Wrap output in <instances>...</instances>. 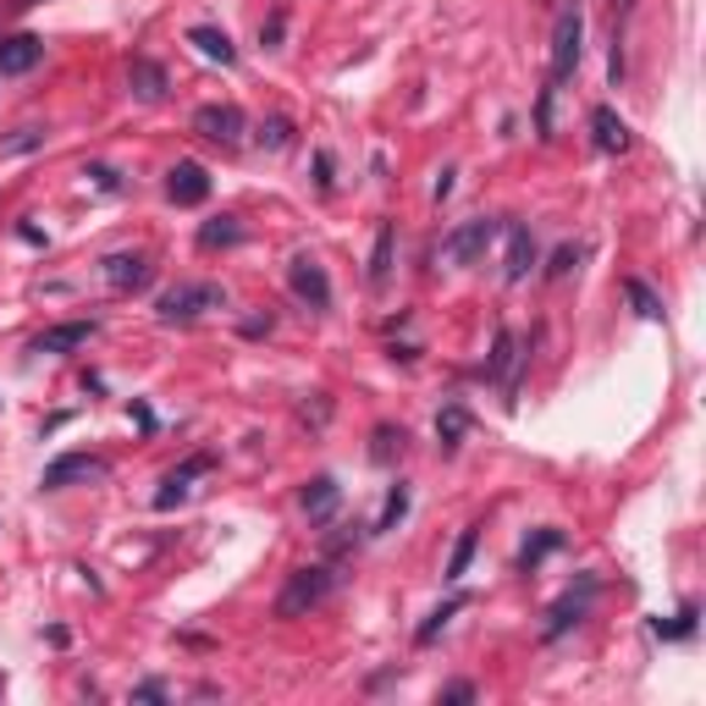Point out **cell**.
<instances>
[{
  "label": "cell",
  "mask_w": 706,
  "mask_h": 706,
  "mask_svg": "<svg viewBox=\"0 0 706 706\" xmlns=\"http://www.w3.org/2000/svg\"><path fill=\"white\" fill-rule=\"evenodd\" d=\"M106 475V459H95V453H62L51 470H45V492H67L73 481H100Z\"/></svg>",
  "instance_id": "30bf717a"
},
{
  "label": "cell",
  "mask_w": 706,
  "mask_h": 706,
  "mask_svg": "<svg viewBox=\"0 0 706 706\" xmlns=\"http://www.w3.org/2000/svg\"><path fill=\"white\" fill-rule=\"evenodd\" d=\"M89 337H95V320H62V326H51V331L34 337V353H73Z\"/></svg>",
  "instance_id": "2e32d148"
},
{
  "label": "cell",
  "mask_w": 706,
  "mask_h": 706,
  "mask_svg": "<svg viewBox=\"0 0 706 706\" xmlns=\"http://www.w3.org/2000/svg\"><path fill=\"white\" fill-rule=\"evenodd\" d=\"M282 29H287V12H271V23L260 29V40H265V45H276V40H282Z\"/></svg>",
  "instance_id": "836d02e7"
},
{
  "label": "cell",
  "mask_w": 706,
  "mask_h": 706,
  "mask_svg": "<svg viewBox=\"0 0 706 706\" xmlns=\"http://www.w3.org/2000/svg\"><path fill=\"white\" fill-rule=\"evenodd\" d=\"M84 177H95V188H106V194H117V188H122V177H117L111 166H89Z\"/></svg>",
  "instance_id": "1f68e13d"
},
{
  "label": "cell",
  "mask_w": 706,
  "mask_h": 706,
  "mask_svg": "<svg viewBox=\"0 0 706 706\" xmlns=\"http://www.w3.org/2000/svg\"><path fill=\"white\" fill-rule=\"evenodd\" d=\"M128 89L139 95V100H166V67L161 62H150V56H133L128 62Z\"/></svg>",
  "instance_id": "e0dca14e"
},
{
  "label": "cell",
  "mask_w": 706,
  "mask_h": 706,
  "mask_svg": "<svg viewBox=\"0 0 706 706\" xmlns=\"http://www.w3.org/2000/svg\"><path fill=\"white\" fill-rule=\"evenodd\" d=\"M232 243H243V221L238 216H216V221L199 227V249H232Z\"/></svg>",
  "instance_id": "ffe728a7"
},
{
  "label": "cell",
  "mask_w": 706,
  "mask_h": 706,
  "mask_svg": "<svg viewBox=\"0 0 706 706\" xmlns=\"http://www.w3.org/2000/svg\"><path fill=\"white\" fill-rule=\"evenodd\" d=\"M210 470H216V453H194V459H183V464H177V470L161 481V492H155V508H161V514H172L177 503H188L194 481H199V475H210Z\"/></svg>",
  "instance_id": "52a82bcc"
},
{
  "label": "cell",
  "mask_w": 706,
  "mask_h": 706,
  "mask_svg": "<svg viewBox=\"0 0 706 706\" xmlns=\"http://www.w3.org/2000/svg\"><path fill=\"white\" fill-rule=\"evenodd\" d=\"M459 607H464V596H453V602H442V607H437V613H431V618L420 624V635H415V640H420V646H431V640H437V635H442V629L453 624V613H459Z\"/></svg>",
  "instance_id": "d4e9b609"
},
{
  "label": "cell",
  "mask_w": 706,
  "mask_h": 706,
  "mask_svg": "<svg viewBox=\"0 0 706 706\" xmlns=\"http://www.w3.org/2000/svg\"><path fill=\"white\" fill-rule=\"evenodd\" d=\"M393 453H404V431L376 426V448H371V459H376V464H393Z\"/></svg>",
  "instance_id": "83f0119b"
},
{
  "label": "cell",
  "mask_w": 706,
  "mask_h": 706,
  "mask_svg": "<svg viewBox=\"0 0 706 706\" xmlns=\"http://www.w3.org/2000/svg\"><path fill=\"white\" fill-rule=\"evenodd\" d=\"M497 232L508 238V265H503V276H508V282H525L530 265H536V238H530V227H525V221H503Z\"/></svg>",
  "instance_id": "7c38bea8"
},
{
  "label": "cell",
  "mask_w": 706,
  "mask_h": 706,
  "mask_svg": "<svg viewBox=\"0 0 706 706\" xmlns=\"http://www.w3.org/2000/svg\"><path fill=\"white\" fill-rule=\"evenodd\" d=\"M442 701H475V684H448Z\"/></svg>",
  "instance_id": "8d00e7d4"
},
{
  "label": "cell",
  "mask_w": 706,
  "mask_h": 706,
  "mask_svg": "<svg viewBox=\"0 0 706 706\" xmlns=\"http://www.w3.org/2000/svg\"><path fill=\"white\" fill-rule=\"evenodd\" d=\"M133 701H166V684H161V679H144V684L133 690Z\"/></svg>",
  "instance_id": "e575fe53"
},
{
  "label": "cell",
  "mask_w": 706,
  "mask_h": 706,
  "mask_svg": "<svg viewBox=\"0 0 706 706\" xmlns=\"http://www.w3.org/2000/svg\"><path fill=\"white\" fill-rule=\"evenodd\" d=\"M150 276H155V265L144 254H111L106 260V282L117 293H139V287H150Z\"/></svg>",
  "instance_id": "5bb4252c"
},
{
  "label": "cell",
  "mask_w": 706,
  "mask_h": 706,
  "mask_svg": "<svg viewBox=\"0 0 706 706\" xmlns=\"http://www.w3.org/2000/svg\"><path fill=\"white\" fill-rule=\"evenodd\" d=\"M337 503H342V486H337L331 475H315V481L304 486V514H309L315 525H326V519L337 514Z\"/></svg>",
  "instance_id": "ac0fdd59"
},
{
  "label": "cell",
  "mask_w": 706,
  "mask_h": 706,
  "mask_svg": "<svg viewBox=\"0 0 706 706\" xmlns=\"http://www.w3.org/2000/svg\"><path fill=\"white\" fill-rule=\"evenodd\" d=\"M591 596H596V574H580V585H569V591L552 602V613H547V640L569 635V629L591 613Z\"/></svg>",
  "instance_id": "8992f818"
},
{
  "label": "cell",
  "mask_w": 706,
  "mask_h": 706,
  "mask_svg": "<svg viewBox=\"0 0 706 706\" xmlns=\"http://www.w3.org/2000/svg\"><path fill=\"white\" fill-rule=\"evenodd\" d=\"M519 360H525V353H519V337L503 326V331L492 337V360H486V376H492L497 387H508V393H514V371H519Z\"/></svg>",
  "instance_id": "4fadbf2b"
},
{
  "label": "cell",
  "mask_w": 706,
  "mask_h": 706,
  "mask_svg": "<svg viewBox=\"0 0 706 706\" xmlns=\"http://www.w3.org/2000/svg\"><path fill=\"white\" fill-rule=\"evenodd\" d=\"M0 690H7V673H0Z\"/></svg>",
  "instance_id": "74e56055"
},
{
  "label": "cell",
  "mask_w": 706,
  "mask_h": 706,
  "mask_svg": "<svg viewBox=\"0 0 706 706\" xmlns=\"http://www.w3.org/2000/svg\"><path fill=\"white\" fill-rule=\"evenodd\" d=\"M188 45L205 56V62H221V67H238V51H232V40L221 34V29H210V23H199V29H188Z\"/></svg>",
  "instance_id": "d6986e66"
},
{
  "label": "cell",
  "mask_w": 706,
  "mask_h": 706,
  "mask_svg": "<svg viewBox=\"0 0 706 706\" xmlns=\"http://www.w3.org/2000/svg\"><path fill=\"white\" fill-rule=\"evenodd\" d=\"M580 40H585V12H580V0H563L558 29H552V84L574 78V67H580Z\"/></svg>",
  "instance_id": "3957f363"
},
{
  "label": "cell",
  "mask_w": 706,
  "mask_h": 706,
  "mask_svg": "<svg viewBox=\"0 0 706 706\" xmlns=\"http://www.w3.org/2000/svg\"><path fill=\"white\" fill-rule=\"evenodd\" d=\"M161 320L166 326H188V320H199L205 309H221V287L216 282H177L172 293H161Z\"/></svg>",
  "instance_id": "7a4b0ae2"
},
{
  "label": "cell",
  "mask_w": 706,
  "mask_h": 706,
  "mask_svg": "<svg viewBox=\"0 0 706 706\" xmlns=\"http://www.w3.org/2000/svg\"><path fill=\"white\" fill-rule=\"evenodd\" d=\"M475 541H481V530H464V536H459V547H453V558H448V580H464V574H470Z\"/></svg>",
  "instance_id": "484cf974"
},
{
  "label": "cell",
  "mask_w": 706,
  "mask_h": 706,
  "mask_svg": "<svg viewBox=\"0 0 706 706\" xmlns=\"http://www.w3.org/2000/svg\"><path fill=\"white\" fill-rule=\"evenodd\" d=\"M624 298L635 304V315H640V320H662V298H657L640 276H624Z\"/></svg>",
  "instance_id": "7402d4cb"
},
{
  "label": "cell",
  "mask_w": 706,
  "mask_h": 706,
  "mask_svg": "<svg viewBox=\"0 0 706 706\" xmlns=\"http://www.w3.org/2000/svg\"><path fill=\"white\" fill-rule=\"evenodd\" d=\"M287 139H293V122H287V117H271V122L260 128V144H265V150H287Z\"/></svg>",
  "instance_id": "f1b7e54d"
},
{
  "label": "cell",
  "mask_w": 706,
  "mask_h": 706,
  "mask_svg": "<svg viewBox=\"0 0 706 706\" xmlns=\"http://www.w3.org/2000/svg\"><path fill=\"white\" fill-rule=\"evenodd\" d=\"M404 514H409V492L398 486V492L387 497V508H382V519H376L371 530H376V536H387V530H398V519H404Z\"/></svg>",
  "instance_id": "4316f807"
},
{
  "label": "cell",
  "mask_w": 706,
  "mask_h": 706,
  "mask_svg": "<svg viewBox=\"0 0 706 706\" xmlns=\"http://www.w3.org/2000/svg\"><path fill=\"white\" fill-rule=\"evenodd\" d=\"M497 227H503V221H492V216H470V221H459V227L442 238V260H453V265H475V260H486V249L497 243Z\"/></svg>",
  "instance_id": "277c9868"
},
{
  "label": "cell",
  "mask_w": 706,
  "mask_h": 706,
  "mask_svg": "<svg viewBox=\"0 0 706 706\" xmlns=\"http://www.w3.org/2000/svg\"><path fill=\"white\" fill-rule=\"evenodd\" d=\"M464 431H470V415H464L459 404H448V409L437 415V442H442V448L453 453V448L464 442Z\"/></svg>",
  "instance_id": "603a6c76"
},
{
  "label": "cell",
  "mask_w": 706,
  "mask_h": 706,
  "mask_svg": "<svg viewBox=\"0 0 706 706\" xmlns=\"http://www.w3.org/2000/svg\"><path fill=\"white\" fill-rule=\"evenodd\" d=\"M558 547H563V530H536V536L525 541V552H519V569H525V574H536V569H541V558H552Z\"/></svg>",
  "instance_id": "44dd1931"
},
{
  "label": "cell",
  "mask_w": 706,
  "mask_h": 706,
  "mask_svg": "<svg viewBox=\"0 0 706 706\" xmlns=\"http://www.w3.org/2000/svg\"><path fill=\"white\" fill-rule=\"evenodd\" d=\"M40 62H45V40H34V34H0V73H7V78H23Z\"/></svg>",
  "instance_id": "8fae6325"
},
{
  "label": "cell",
  "mask_w": 706,
  "mask_h": 706,
  "mask_svg": "<svg viewBox=\"0 0 706 706\" xmlns=\"http://www.w3.org/2000/svg\"><path fill=\"white\" fill-rule=\"evenodd\" d=\"M315 183H320V188H331V155H326V150L315 155Z\"/></svg>",
  "instance_id": "d590c367"
},
{
  "label": "cell",
  "mask_w": 706,
  "mask_h": 706,
  "mask_svg": "<svg viewBox=\"0 0 706 706\" xmlns=\"http://www.w3.org/2000/svg\"><path fill=\"white\" fill-rule=\"evenodd\" d=\"M166 199H172V205H205V199H210V172H205L199 161H177V166L166 172Z\"/></svg>",
  "instance_id": "9c48e42d"
},
{
  "label": "cell",
  "mask_w": 706,
  "mask_h": 706,
  "mask_svg": "<svg viewBox=\"0 0 706 706\" xmlns=\"http://www.w3.org/2000/svg\"><path fill=\"white\" fill-rule=\"evenodd\" d=\"M34 144H45V128H18V139L7 150H34Z\"/></svg>",
  "instance_id": "d6a6232c"
},
{
  "label": "cell",
  "mask_w": 706,
  "mask_h": 706,
  "mask_svg": "<svg viewBox=\"0 0 706 706\" xmlns=\"http://www.w3.org/2000/svg\"><path fill=\"white\" fill-rule=\"evenodd\" d=\"M690 629H695V607H684L673 624H657V635H662V640H684Z\"/></svg>",
  "instance_id": "f546056e"
},
{
  "label": "cell",
  "mask_w": 706,
  "mask_h": 706,
  "mask_svg": "<svg viewBox=\"0 0 706 706\" xmlns=\"http://www.w3.org/2000/svg\"><path fill=\"white\" fill-rule=\"evenodd\" d=\"M287 282H293V293H298L309 309H326V304H331V282H326V271H320V260H315V254H293Z\"/></svg>",
  "instance_id": "ba28073f"
},
{
  "label": "cell",
  "mask_w": 706,
  "mask_h": 706,
  "mask_svg": "<svg viewBox=\"0 0 706 706\" xmlns=\"http://www.w3.org/2000/svg\"><path fill=\"white\" fill-rule=\"evenodd\" d=\"M591 133H596V150H602V155H624V150H629V122H624L613 106H596V111H591Z\"/></svg>",
  "instance_id": "9a60e30c"
},
{
  "label": "cell",
  "mask_w": 706,
  "mask_h": 706,
  "mask_svg": "<svg viewBox=\"0 0 706 706\" xmlns=\"http://www.w3.org/2000/svg\"><path fill=\"white\" fill-rule=\"evenodd\" d=\"M326 596H331V569H326V563L293 569V574H287V585L276 591V618H309Z\"/></svg>",
  "instance_id": "6da1fadb"
},
{
  "label": "cell",
  "mask_w": 706,
  "mask_h": 706,
  "mask_svg": "<svg viewBox=\"0 0 706 706\" xmlns=\"http://www.w3.org/2000/svg\"><path fill=\"white\" fill-rule=\"evenodd\" d=\"M574 265H580V249H574V243H563V249L552 254V265H547V276H569Z\"/></svg>",
  "instance_id": "4dcf8cb0"
},
{
  "label": "cell",
  "mask_w": 706,
  "mask_h": 706,
  "mask_svg": "<svg viewBox=\"0 0 706 706\" xmlns=\"http://www.w3.org/2000/svg\"><path fill=\"white\" fill-rule=\"evenodd\" d=\"M393 276V227L376 232V254H371V287H387Z\"/></svg>",
  "instance_id": "cb8c5ba5"
},
{
  "label": "cell",
  "mask_w": 706,
  "mask_h": 706,
  "mask_svg": "<svg viewBox=\"0 0 706 706\" xmlns=\"http://www.w3.org/2000/svg\"><path fill=\"white\" fill-rule=\"evenodd\" d=\"M194 133L210 139V144H221V150H238L243 133H249V117H243L232 100H210V106L194 111Z\"/></svg>",
  "instance_id": "5b68a950"
}]
</instances>
